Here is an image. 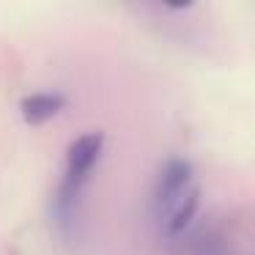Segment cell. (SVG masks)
Listing matches in <instances>:
<instances>
[{"label":"cell","instance_id":"1","mask_svg":"<svg viewBox=\"0 0 255 255\" xmlns=\"http://www.w3.org/2000/svg\"><path fill=\"white\" fill-rule=\"evenodd\" d=\"M102 148H105V134L102 132L80 134V137H74L72 145H69L66 176H63L61 187H58V195H55V214H58V222H61V225H66V222L74 220L77 198H80V192H83V187L88 184L96 162H99Z\"/></svg>","mask_w":255,"mask_h":255},{"label":"cell","instance_id":"2","mask_svg":"<svg viewBox=\"0 0 255 255\" xmlns=\"http://www.w3.org/2000/svg\"><path fill=\"white\" fill-rule=\"evenodd\" d=\"M189 187H195V170L187 159H170L156 178V211L165 214Z\"/></svg>","mask_w":255,"mask_h":255},{"label":"cell","instance_id":"3","mask_svg":"<svg viewBox=\"0 0 255 255\" xmlns=\"http://www.w3.org/2000/svg\"><path fill=\"white\" fill-rule=\"evenodd\" d=\"M63 107H66V96L55 94V91L28 94L22 102H19V113H22L25 124H30V127H41V124L52 121Z\"/></svg>","mask_w":255,"mask_h":255}]
</instances>
